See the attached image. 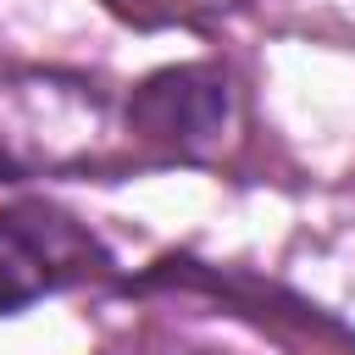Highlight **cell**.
Instances as JSON below:
<instances>
[{
  "instance_id": "1",
  "label": "cell",
  "mask_w": 355,
  "mask_h": 355,
  "mask_svg": "<svg viewBox=\"0 0 355 355\" xmlns=\"http://www.w3.org/2000/svg\"><path fill=\"white\" fill-rule=\"evenodd\" d=\"M239 122V100L227 72L216 67H166L144 78L128 100V133L161 155H216Z\"/></svg>"
},
{
  "instance_id": "2",
  "label": "cell",
  "mask_w": 355,
  "mask_h": 355,
  "mask_svg": "<svg viewBox=\"0 0 355 355\" xmlns=\"http://www.w3.org/2000/svg\"><path fill=\"white\" fill-rule=\"evenodd\" d=\"M55 250L44 244L39 227H28V216H6L0 211V316L44 300L55 288Z\"/></svg>"
},
{
  "instance_id": "3",
  "label": "cell",
  "mask_w": 355,
  "mask_h": 355,
  "mask_svg": "<svg viewBox=\"0 0 355 355\" xmlns=\"http://www.w3.org/2000/svg\"><path fill=\"white\" fill-rule=\"evenodd\" d=\"M122 11H139V17H216V11H233L244 0H116Z\"/></svg>"
}]
</instances>
